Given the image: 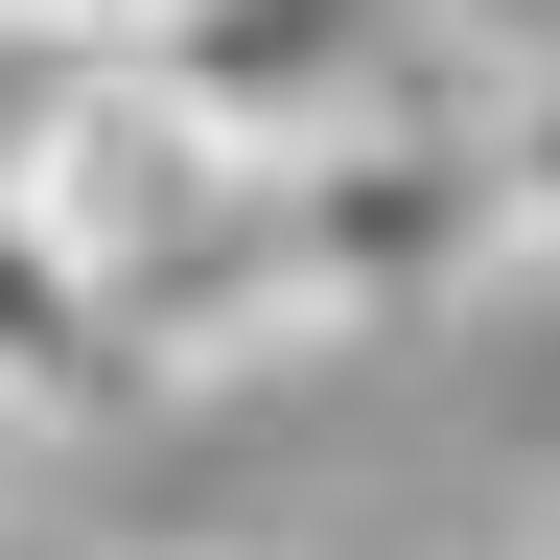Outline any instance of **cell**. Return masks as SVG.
Returning <instances> with one entry per match:
<instances>
[{"label":"cell","instance_id":"1","mask_svg":"<svg viewBox=\"0 0 560 560\" xmlns=\"http://www.w3.org/2000/svg\"><path fill=\"white\" fill-rule=\"evenodd\" d=\"M140 70H164V94L234 140V164H327V140H397L420 117V0H140L117 24Z\"/></svg>","mask_w":560,"mask_h":560},{"label":"cell","instance_id":"2","mask_svg":"<svg viewBox=\"0 0 560 560\" xmlns=\"http://www.w3.org/2000/svg\"><path fill=\"white\" fill-rule=\"evenodd\" d=\"M94 397H140V327H117V280L0 187V420H94Z\"/></svg>","mask_w":560,"mask_h":560},{"label":"cell","instance_id":"3","mask_svg":"<svg viewBox=\"0 0 560 560\" xmlns=\"http://www.w3.org/2000/svg\"><path fill=\"white\" fill-rule=\"evenodd\" d=\"M490 257H560V70L514 94V140H490Z\"/></svg>","mask_w":560,"mask_h":560},{"label":"cell","instance_id":"4","mask_svg":"<svg viewBox=\"0 0 560 560\" xmlns=\"http://www.w3.org/2000/svg\"><path fill=\"white\" fill-rule=\"evenodd\" d=\"M0 24H24V47H117L140 0H0Z\"/></svg>","mask_w":560,"mask_h":560}]
</instances>
